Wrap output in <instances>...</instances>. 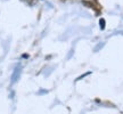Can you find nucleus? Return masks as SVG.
Wrapping results in <instances>:
<instances>
[{"mask_svg": "<svg viewBox=\"0 0 123 114\" xmlns=\"http://www.w3.org/2000/svg\"><path fill=\"white\" fill-rule=\"evenodd\" d=\"M99 24H100V29L101 30H104V29H105V19H104V18H100Z\"/></svg>", "mask_w": 123, "mask_h": 114, "instance_id": "1", "label": "nucleus"}]
</instances>
